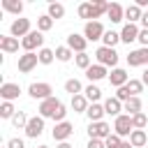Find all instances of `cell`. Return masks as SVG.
I'll return each mask as SVG.
<instances>
[{"instance_id": "6da1fadb", "label": "cell", "mask_w": 148, "mask_h": 148, "mask_svg": "<svg viewBox=\"0 0 148 148\" xmlns=\"http://www.w3.org/2000/svg\"><path fill=\"white\" fill-rule=\"evenodd\" d=\"M95 60H97V65H102V67H111V69H116L118 67V53H116V49H109V46H99L97 51H95Z\"/></svg>"}, {"instance_id": "7a4b0ae2", "label": "cell", "mask_w": 148, "mask_h": 148, "mask_svg": "<svg viewBox=\"0 0 148 148\" xmlns=\"http://www.w3.org/2000/svg\"><path fill=\"white\" fill-rule=\"evenodd\" d=\"M21 49H23L25 53H35V51L44 49V32H39V30L28 32V35L21 39Z\"/></svg>"}, {"instance_id": "3957f363", "label": "cell", "mask_w": 148, "mask_h": 148, "mask_svg": "<svg viewBox=\"0 0 148 148\" xmlns=\"http://www.w3.org/2000/svg\"><path fill=\"white\" fill-rule=\"evenodd\" d=\"M28 95H30L32 99L44 102V99L53 97V88H51V83H46V81H35V83L28 86Z\"/></svg>"}, {"instance_id": "277c9868", "label": "cell", "mask_w": 148, "mask_h": 148, "mask_svg": "<svg viewBox=\"0 0 148 148\" xmlns=\"http://www.w3.org/2000/svg\"><path fill=\"white\" fill-rule=\"evenodd\" d=\"M132 130H134V125H132V116L120 113L118 118H113V134H118L120 139H125V136L130 139Z\"/></svg>"}, {"instance_id": "5b68a950", "label": "cell", "mask_w": 148, "mask_h": 148, "mask_svg": "<svg viewBox=\"0 0 148 148\" xmlns=\"http://www.w3.org/2000/svg\"><path fill=\"white\" fill-rule=\"evenodd\" d=\"M111 134H113V132H111V125H109L106 120L88 123V136H90V139H102V141H106Z\"/></svg>"}, {"instance_id": "8992f818", "label": "cell", "mask_w": 148, "mask_h": 148, "mask_svg": "<svg viewBox=\"0 0 148 148\" xmlns=\"http://www.w3.org/2000/svg\"><path fill=\"white\" fill-rule=\"evenodd\" d=\"M62 106V102L58 99V97H49V99H44V102H39V106H37V111H39V116L46 120V118H51L53 120V116L58 113V109Z\"/></svg>"}, {"instance_id": "52a82bcc", "label": "cell", "mask_w": 148, "mask_h": 148, "mask_svg": "<svg viewBox=\"0 0 148 148\" xmlns=\"http://www.w3.org/2000/svg\"><path fill=\"white\" fill-rule=\"evenodd\" d=\"M72 134H74V125H72L69 120L56 123V125H53V130H51V136L56 139V143H62V141H67Z\"/></svg>"}, {"instance_id": "ba28073f", "label": "cell", "mask_w": 148, "mask_h": 148, "mask_svg": "<svg viewBox=\"0 0 148 148\" xmlns=\"http://www.w3.org/2000/svg\"><path fill=\"white\" fill-rule=\"evenodd\" d=\"M104 25L99 23V21H86V25H83V37L88 39V42H99L102 37H104Z\"/></svg>"}, {"instance_id": "9c48e42d", "label": "cell", "mask_w": 148, "mask_h": 148, "mask_svg": "<svg viewBox=\"0 0 148 148\" xmlns=\"http://www.w3.org/2000/svg\"><path fill=\"white\" fill-rule=\"evenodd\" d=\"M28 32H32V30H30V18L18 16V18L12 21V25H9V35H12V37H16V39L21 37V39H23Z\"/></svg>"}, {"instance_id": "30bf717a", "label": "cell", "mask_w": 148, "mask_h": 148, "mask_svg": "<svg viewBox=\"0 0 148 148\" xmlns=\"http://www.w3.org/2000/svg\"><path fill=\"white\" fill-rule=\"evenodd\" d=\"M23 90H21V86L18 83H12V81H5L2 86H0V97H2V102H14V99H18V95H21Z\"/></svg>"}, {"instance_id": "8fae6325", "label": "cell", "mask_w": 148, "mask_h": 148, "mask_svg": "<svg viewBox=\"0 0 148 148\" xmlns=\"http://www.w3.org/2000/svg\"><path fill=\"white\" fill-rule=\"evenodd\" d=\"M42 134H44V118L42 116H32L28 120V125H25V136L28 139H37Z\"/></svg>"}, {"instance_id": "7c38bea8", "label": "cell", "mask_w": 148, "mask_h": 148, "mask_svg": "<svg viewBox=\"0 0 148 148\" xmlns=\"http://www.w3.org/2000/svg\"><path fill=\"white\" fill-rule=\"evenodd\" d=\"M139 32H141L139 23H125V25L120 28V42L132 44V42H136V39H139Z\"/></svg>"}, {"instance_id": "4fadbf2b", "label": "cell", "mask_w": 148, "mask_h": 148, "mask_svg": "<svg viewBox=\"0 0 148 148\" xmlns=\"http://www.w3.org/2000/svg\"><path fill=\"white\" fill-rule=\"evenodd\" d=\"M127 65L130 67H143L148 65V49H134L127 53Z\"/></svg>"}, {"instance_id": "5bb4252c", "label": "cell", "mask_w": 148, "mask_h": 148, "mask_svg": "<svg viewBox=\"0 0 148 148\" xmlns=\"http://www.w3.org/2000/svg\"><path fill=\"white\" fill-rule=\"evenodd\" d=\"M37 62H39L37 53H23V56H18V72L28 74V72H32L37 67Z\"/></svg>"}, {"instance_id": "9a60e30c", "label": "cell", "mask_w": 148, "mask_h": 148, "mask_svg": "<svg viewBox=\"0 0 148 148\" xmlns=\"http://www.w3.org/2000/svg\"><path fill=\"white\" fill-rule=\"evenodd\" d=\"M127 81H130L127 69L116 67V69H111V72H109V83H111L113 88H123V86H127Z\"/></svg>"}, {"instance_id": "2e32d148", "label": "cell", "mask_w": 148, "mask_h": 148, "mask_svg": "<svg viewBox=\"0 0 148 148\" xmlns=\"http://www.w3.org/2000/svg\"><path fill=\"white\" fill-rule=\"evenodd\" d=\"M67 46L74 51V53H86V46H88V39L79 32H72L67 35Z\"/></svg>"}, {"instance_id": "e0dca14e", "label": "cell", "mask_w": 148, "mask_h": 148, "mask_svg": "<svg viewBox=\"0 0 148 148\" xmlns=\"http://www.w3.org/2000/svg\"><path fill=\"white\" fill-rule=\"evenodd\" d=\"M86 76H88L90 83H97V81H102V79H109V69L95 62V65H90V67L86 69Z\"/></svg>"}, {"instance_id": "ac0fdd59", "label": "cell", "mask_w": 148, "mask_h": 148, "mask_svg": "<svg viewBox=\"0 0 148 148\" xmlns=\"http://www.w3.org/2000/svg\"><path fill=\"white\" fill-rule=\"evenodd\" d=\"M106 18L111 23H120L125 18V7L120 2H109V12H106Z\"/></svg>"}, {"instance_id": "d6986e66", "label": "cell", "mask_w": 148, "mask_h": 148, "mask_svg": "<svg viewBox=\"0 0 148 148\" xmlns=\"http://www.w3.org/2000/svg\"><path fill=\"white\" fill-rule=\"evenodd\" d=\"M18 39L12 37V35H0V51L2 53H16L18 51Z\"/></svg>"}, {"instance_id": "ffe728a7", "label": "cell", "mask_w": 148, "mask_h": 148, "mask_svg": "<svg viewBox=\"0 0 148 148\" xmlns=\"http://www.w3.org/2000/svg\"><path fill=\"white\" fill-rule=\"evenodd\" d=\"M102 104H104V111H106L109 116H113V118H118V116L123 113V102L116 99V97H106Z\"/></svg>"}, {"instance_id": "44dd1931", "label": "cell", "mask_w": 148, "mask_h": 148, "mask_svg": "<svg viewBox=\"0 0 148 148\" xmlns=\"http://www.w3.org/2000/svg\"><path fill=\"white\" fill-rule=\"evenodd\" d=\"M86 116H88V120L90 123H99V120H104V116H106V111H104V104H90L88 106V111H86Z\"/></svg>"}, {"instance_id": "7402d4cb", "label": "cell", "mask_w": 148, "mask_h": 148, "mask_svg": "<svg viewBox=\"0 0 148 148\" xmlns=\"http://www.w3.org/2000/svg\"><path fill=\"white\" fill-rule=\"evenodd\" d=\"M123 111H125L127 116L141 113V111H143V102H141V97H130V99L123 104Z\"/></svg>"}, {"instance_id": "603a6c76", "label": "cell", "mask_w": 148, "mask_h": 148, "mask_svg": "<svg viewBox=\"0 0 148 148\" xmlns=\"http://www.w3.org/2000/svg\"><path fill=\"white\" fill-rule=\"evenodd\" d=\"M69 106L74 109V113H86V111H88V106H90V102H88V99H86V95L81 92V95H74V97H72Z\"/></svg>"}, {"instance_id": "cb8c5ba5", "label": "cell", "mask_w": 148, "mask_h": 148, "mask_svg": "<svg viewBox=\"0 0 148 148\" xmlns=\"http://www.w3.org/2000/svg\"><path fill=\"white\" fill-rule=\"evenodd\" d=\"M141 16H143V9H141L139 5H127V7H125V18H127V23H139Z\"/></svg>"}, {"instance_id": "d4e9b609", "label": "cell", "mask_w": 148, "mask_h": 148, "mask_svg": "<svg viewBox=\"0 0 148 148\" xmlns=\"http://www.w3.org/2000/svg\"><path fill=\"white\" fill-rule=\"evenodd\" d=\"M130 143H132L134 148H143V146L148 143V134H146V130H132V134H130Z\"/></svg>"}, {"instance_id": "484cf974", "label": "cell", "mask_w": 148, "mask_h": 148, "mask_svg": "<svg viewBox=\"0 0 148 148\" xmlns=\"http://www.w3.org/2000/svg\"><path fill=\"white\" fill-rule=\"evenodd\" d=\"M83 95H86V99H88L90 104H97V102L102 99V90H99L95 83H88V86L83 88Z\"/></svg>"}, {"instance_id": "4316f807", "label": "cell", "mask_w": 148, "mask_h": 148, "mask_svg": "<svg viewBox=\"0 0 148 148\" xmlns=\"http://www.w3.org/2000/svg\"><path fill=\"white\" fill-rule=\"evenodd\" d=\"M2 9L9 12V14H14V16L18 18L21 12H23V2H21V0H2Z\"/></svg>"}, {"instance_id": "83f0119b", "label": "cell", "mask_w": 148, "mask_h": 148, "mask_svg": "<svg viewBox=\"0 0 148 148\" xmlns=\"http://www.w3.org/2000/svg\"><path fill=\"white\" fill-rule=\"evenodd\" d=\"M53 51H56V60H58V62H69V60H72V56H76L67 44H65V46H56Z\"/></svg>"}, {"instance_id": "f1b7e54d", "label": "cell", "mask_w": 148, "mask_h": 148, "mask_svg": "<svg viewBox=\"0 0 148 148\" xmlns=\"http://www.w3.org/2000/svg\"><path fill=\"white\" fill-rule=\"evenodd\" d=\"M46 14H49L53 21H58V18H62V16H65V5H60V2H49Z\"/></svg>"}, {"instance_id": "f546056e", "label": "cell", "mask_w": 148, "mask_h": 148, "mask_svg": "<svg viewBox=\"0 0 148 148\" xmlns=\"http://www.w3.org/2000/svg\"><path fill=\"white\" fill-rule=\"evenodd\" d=\"M118 42H120V32H116V30H106L102 37V46H109V49H116Z\"/></svg>"}, {"instance_id": "4dcf8cb0", "label": "cell", "mask_w": 148, "mask_h": 148, "mask_svg": "<svg viewBox=\"0 0 148 148\" xmlns=\"http://www.w3.org/2000/svg\"><path fill=\"white\" fill-rule=\"evenodd\" d=\"M37 58H39V65H51L53 60H56V51L53 49H39L37 51Z\"/></svg>"}, {"instance_id": "1f68e13d", "label": "cell", "mask_w": 148, "mask_h": 148, "mask_svg": "<svg viewBox=\"0 0 148 148\" xmlns=\"http://www.w3.org/2000/svg\"><path fill=\"white\" fill-rule=\"evenodd\" d=\"M65 92H69L72 97H74V95H81V92H83L81 81H79V79H67V81H65Z\"/></svg>"}, {"instance_id": "d6a6232c", "label": "cell", "mask_w": 148, "mask_h": 148, "mask_svg": "<svg viewBox=\"0 0 148 148\" xmlns=\"http://www.w3.org/2000/svg\"><path fill=\"white\" fill-rule=\"evenodd\" d=\"M125 88H127V92H130L132 97H139V92H143V81H141V79H130Z\"/></svg>"}, {"instance_id": "836d02e7", "label": "cell", "mask_w": 148, "mask_h": 148, "mask_svg": "<svg viewBox=\"0 0 148 148\" xmlns=\"http://www.w3.org/2000/svg\"><path fill=\"white\" fill-rule=\"evenodd\" d=\"M51 28H53V18H51L49 14L37 16V30H39V32H49Z\"/></svg>"}, {"instance_id": "e575fe53", "label": "cell", "mask_w": 148, "mask_h": 148, "mask_svg": "<svg viewBox=\"0 0 148 148\" xmlns=\"http://www.w3.org/2000/svg\"><path fill=\"white\" fill-rule=\"evenodd\" d=\"M74 65H76L79 69H83V72H86V69L92 65V58H90L88 53H76V56H74Z\"/></svg>"}, {"instance_id": "d590c367", "label": "cell", "mask_w": 148, "mask_h": 148, "mask_svg": "<svg viewBox=\"0 0 148 148\" xmlns=\"http://www.w3.org/2000/svg\"><path fill=\"white\" fill-rule=\"evenodd\" d=\"M76 14H79V18L92 21V2H81V5L76 7Z\"/></svg>"}, {"instance_id": "8d00e7d4", "label": "cell", "mask_w": 148, "mask_h": 148, "mask_svg": "<svg viewBox=\"0 0 148 148\" xmlns=\"http://www.w3.org/2000/svg\"><path fill=\"white\" fill-rule=\"evenodd\" d=\"M14 113H16V109H14V102H2V104H0V118H5V120H12V118H14Z\"/></svg>"}, {"instance_id": "74e56055", "label": "cell", "mask_w": 148, "mask_h": 148, "mask_svg": "<svg viewBox=\"0 0 148 148\" xmlns=\"http://www.w3.org/2000/svg\"><path fill=\"white\" fill-rule=\"evenodd\" d=\"M28 116H25V111H16L14 113V118H12V125L16 127V130H25V125H28Z\"/></svg>"}, {"instance_id": "f35d334b", "label": "cell", "mask_w": 148, "mask_h": 148, "mask_svg": "<svg viewBox=\"0 0 148 148\" xmlns=\"http://www.w3.org/2000/svg\"><path fill=\"white\" fill-rule=\"evenodd\" d=\"M132 125H134V130H146L148 127V116L141 111V113H134L132 116Z\"/></svg>"}, {"instance_id": "ab89813d", "label": "cell", "mask_w": 148, "mask_h": 148, "mask_svg": "<svg viewBox=\"0 0 148 148\" xmlns=\"http://www.w3.org/2000/svg\"><path fill=\"white\" fill-rule=\"evenodd\" d=\"M113 97H116V99H120V102L125 104V102H127V99H130L132 95H130V92H127V88L123 86V88H116V95H113Z\"/></svg>"}, {"instance_id": "60d3db41", "label": "cell", "mask_w": 148, "mask_h": 148, "mask_svg": "<svg viewBox=\"0 0 148 148\" xmlns=\"http://www.w3.org/2000/svg\"><path fill=\"white\" fill-rule=\"evenodd\" d=\"M104 143H106V148H120V143H123V139H120L118 134H111V136H109V139H106Z\"/></svg>"}, {"instance_id": "b9f144b4", "label": "cell", "mask_w": 148, "mask_h": 148, "mask_svg": "<svg viewBox=\"0 0 148 148\" xmlns=\"http://www.w3.org/2000/svg\"><path fill=\"white\" fill-rule=\"evenodd\" d=\"M7 148H25V141H23V139H18V136H14V139H9V141H7Z\"/></svg>"}, {"instance_id": "7bdbcfd3", "label": "cell", "mask_w": 148, "mask_h": 148, "mask_svg": "<svg viewBox=\"0 0 148 148\" xmlns=\"http://www.w3.org/2000/svg\"><path fill=\"white\" fill-rule=\"evenodd\" d=\"M139 44H141V49H148V30H143L141 28V32H139V39H136Z\"/></svg>"}, {"instance_id": "ee69618b", "label": "cell", "mask_w": 148, "mask_h": 148, "mask_svg": "<svg viewBox=\"0 0 148 148\" xmlns=\"http://www.w3.org/2000/svg\"><path fill=\"white\" fill-rule=\"evenodd\" d=\"M88 148H106V143L102 139H88Z\"/></svg>"}, {"instance_id": "f6af8a7d", "label": "cell", "mask_w": 148, "mask_h": 148, "mask_svg": "<svg viewBox=\"0 0 148 148\" xmlns=\"http://www.w3.org/2000/svg\"><path fill=\"white\" fill-rule=\"evenodd\" d=\"M139 23H141V28H143V30H148V12H143V16H141V21H139Z\"/></svg>"}, {"instance_id": "bcb514c9", "label": "cell", "mask_w": 148, "mask_h": 148, "mask_svg": "<svg viewBox=\"0 0 148 148\" xmlns=\"http://www.w3.org/2000/svg\"><path fill=\"white\" fill-rule=\"evenodd\" d=\"M141 81H143V86H148V67L143 69V74H141Z\"/></svg>"}, {"instance_id": "7dc6e473", "label": "cell", "mask_w": 148, "mask_h": 148, "mask_svg": "<svg viewBox=\"0 0 148 148\" xmlns=\"http://www.w3.org/2000/svg\"><path fill=\"white\" fill-rule=\"evenodd\" d=\"M120 148H134V146L130 143V139H123V143H120Z\"/></svg>"}, {"instance_id": "c3c4849f", "label": "cell", "mask_w": 148, "mask_h": 148, "mask_svg": "<svg viewBox=\"0 0 148 148\" xmlns=\"http://www.w3.org/2000/svg\"><path fill=\"white\" fill-rule=\"evenodd\" d=\"M56 148H72L69 141H62V143H56Z\"/></svg>"}, {"instance_id": "681fc988", "label": "cell", "mask_w": 148, "mask_h": 148, "mask_svg": "<svg viewBox=\"0 0 148 148\" xmlns=\"http://www.w3.org/2000/svg\"><path fill=\"white\" fill-rule=\"evenodd\" d=\"M37 148H51V146H46V143H42V146H37Z\"/></svg>"}, {"instance_id": "f907efd6", "label": "cell", "mask_w": 148, "mask_h": 148, "mask_svg": "<svg viewBox=\"0 0 148 148\" xmlns=\"http://www.w3.org/2000/svg\"><path fill=\"white\" fill-rule=\"evenodd\" d=\"M5 148H7V146H5Z\"/></svg>"}]
</instances>
